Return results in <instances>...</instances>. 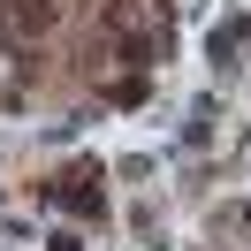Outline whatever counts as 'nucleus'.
Returning <instances> with one entry per match:
<instances>
[{"label":"nucleus","instance_id":"1","mask_svg":"<svg viewBox=\"0 0 251 251\" xmlns=\"http://www.w3.org/2000/svg\"><path fill=\"white\" fill-rule=\"evenodd\" d=\"M244 38H251V23H244V16L221 23V31H213V61H236V53H244Z\"/></svg>","mask_w":251,"mask_h":251},{"label":"nucleus","instance_id":"2","mask_svg":"<svg viewBox=\"0 0 251 251\" xmlns=\"http://www.w3.org/2000/svg\"><path fill=\"white\" fill-rule=\"evenodd\" d=\"M16 23H23V31H38V23H53V0H16Z\"/></svg>","mask_w":251,"mask_h":251}]
</instances>
